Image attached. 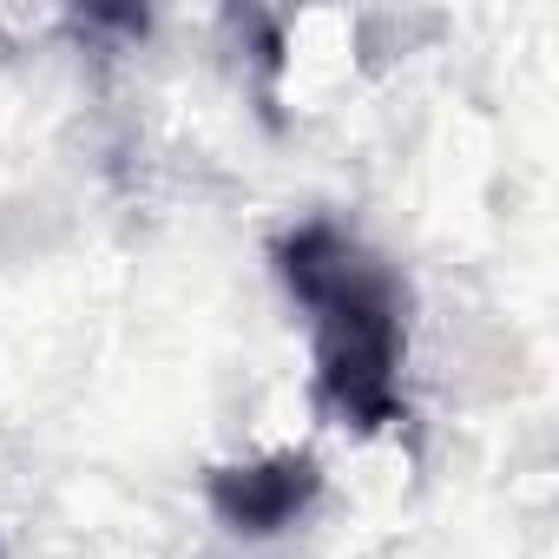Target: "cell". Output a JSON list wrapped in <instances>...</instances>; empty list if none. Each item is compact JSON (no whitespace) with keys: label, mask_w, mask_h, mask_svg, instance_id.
Returning a JSON list of instances; mask_svg holds the SVG:
<instances>
[{"label":"cell","mask_w":559,"mask_h":559,"mask_svg":"<svg viewBox=\"0 0 559 559\" xmlns=\"http://www.w3.org/2000/svg\"><path fill=\"white\" fill-rule=\"evenodd\" d=\"M310 330L317 408L349 435L408 421V284L402 270L336 217H304L270 250Z\"/></svg>","instance_id":"obj_1"},{"label":"cell","mask_w":559,"mask_h":559,"mask_svg":"<svg viewBox=\"0 0 559 559\" xmlns=\"http://www.w3.org/2000/svg\"><path fill=\"white\" fill-rule=\"evenodd\" d=\"M204 500H211L217 526H230L237 539H276L297 520H310V507L323 500V461L304 454V448L224 461V467L204 474Z\"/></svg>","instance_id":"obj_2"}]
</instances>
